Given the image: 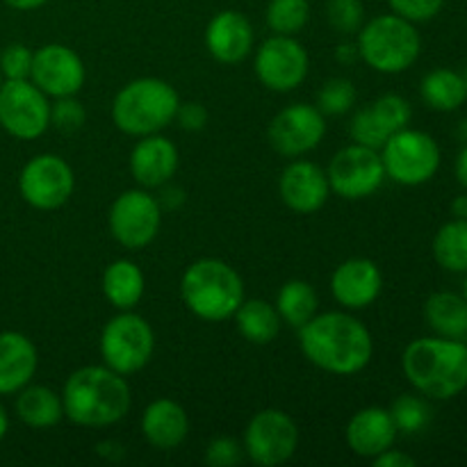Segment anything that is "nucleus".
<instances>
[{
	"label": "nucleus",
	"instance_id": "nucleus-48",
	"mask_svg": "<svg viewBox=\"0 0 467 467\" xmlns=\"http://www.w3.org/2000/svg\"><path fill=\"white\" fill-rule=\"evenodd\" d=\"M7 431H9V415H7V410L0 406V441L7 436Z\"/></svg>",
	"mask_w": 467,
	"mask_h": 467
},
{
	"label": "nucleus",
	"instance_id": "nucleus-6",
	"mask_svg": "<svg viewBox=\"0 0 467 467\" xmlns=\"http://www.w3.org/2000/svg\"><path fill=\"white\" fill-rule=\"evenodd\" d=\"M356 41H358L360 59L369 68L386 76L409 71L422 53V36L415 23L392 12L363 23Z\"/></svg>",
	"mask_w": 467,
	"mask_h": 467
},
{
	"label": "nucleus",
	"instance_id": "nucleus-19",
	"mask_svg": "<svg viewBox=\"0 0 467 467\" xmlns=\"http://www.w3.org/2000/svg\"><path fill=\"white\" fill-rule=\"evenodd\" d=\"M181 164V153L176 144L160 132L140 137L130 153V173L135 182L144 190H160L173 181Z\"/></svg>",
	"mask_w": 467,
	"mask_h": 467
},
{
	"label": "nucleus",
	"instance_id": "nucleus-21",
	"mask_svg": "<svg viewBox=\"0 0 467 467\" xmlns=\"http://www.w3.org/2000/svg\"><path fill=\"white\" fill-rule=\"evenodd\" d=\"M397 436H400V431H397L390 410L381 409V406L360 409L358 413L351 415L345 431L349 450L360 459L369 461L381 454V451L395 447Z\"/></svg>",
	"mask_w": 467,
	"mask_h": 467
},
{
	"label": "nucleus",
	"instance_id": "nucleus-20",
	"mask_svg": "<svg viewBox=\"0 0 467 467\" xmlns=\"http://www.w3.org/2000/svg\"><path fill=\"white\" fill-rule=\"evenodd\" d=\"M254 26L235 9H223L210 18L205 27V48L217 62L240 64L254 50Z\"/></svg>",
	"mask_w": 467,
	"mask_h": 467
},
{
	"label": "nucleus",
	"instance_id": "nucleus-42",
	"mask_svg": "<svg viewBox=\"0 0 467 467\" xmlns=\"http://www.w3.org/2000/svg\"><path fill=\"white\" fill-rule=\"evenodd\" d=\"M372 463L374 467H415V459L406 454V451H400L395 450V447H390V450L374 456Z\"/></svg>",
	"mask_w": 467,
	"mask_h": 467
},
{
	"label": "nucleus",
	"instance_id": "nucleus-16",
	"mask_svg": "<svg viewBox=\"0 0 467 467\" xmlns=\"http://www.w3.org/2000/svg\"><path fill=\"white\" fill-rule=\"evenodd\" d=\"M30 80L48 99L78 96L85 87L87 68L73 48L64 44H46L32 55Z\"/></svg>",
	"mask_w": 467,
	"mask_h": 467
},
{
	"label": "nucleus",
	"instance_id": "nucleus-53",
	"mask_svg": "<svg viewBox=\"0 0 467 467\" xmlns=\"http://www.w3.org/2000/svg\"><path fill=\"white\" fill-rule=\"evenodd\" d=\"M463 342H465V347H467V336H465V337H463Z\"/></svg>",
	"mask_w": 467,
	"mask_h": 467
},
{
	"label": "nucleus",
	"instance_id": "nucleus-13",
	"mask_svg": "<svg viewBox=\"0 0 467 467\" xmlns=\"http://www.w3.org/2000/svg\"><path fill=\"white\" fill-rule=\"evenodd\" d=\"M254 71L260 85L276 94L299 89L310 71L308 50L296 36L272 35L255 48Z\"/></svg>",
	"mask_w": 467,
	"mask_h": 467
},
{
	"label": "nucleus",
	"instance_id": "nucleus-2",
	"mask_svg": "<svg viewBox=\"0 0 467 467\" xmlns=\"http://www.w3.org/2000/svg\"><path fill=\"white\" fill-rule=\"evenodd\" d=\"M64 418L85 429H105L121 422L132 404L126 377L108 365L76 369L62 388Z\"/></svg>",
	"mask_w": 467,
	"mask_h": 467
},
{
	"label": "nucleus",
	"instance_id": "nucleus-31",
	"mask_svg": "<svg viewBox=\"0 0 467 467\" xmlns=\"http://www.w3.org/2000/svg\"><path fill=\"white\" fill-rule=\"evenodd\" d=\"M265 21L274 35L296 36L308 26L310 3L308 0H269Z\"/></svg>",
	"mask_w": 467,
	"mask_h": 467
},
{
	"label": "nucleus",
	"instance_id": "nucleus-41",
	"mask_svg": "<svg viewBox=\"0 0 467 467\" xmlns=\"http://www.w3.org/2000/svg\"><path fill=\"white\" fill-rule=\"evenodd\" d=\"M178 126L187 132H199L208 126V109H205L203 103H196V100H190V103L178 105L176 119Z\"/></svg>",
	"mask_w": 467,
	"mask_h": 467
},
{
	"label": "nucleus",
	"instance_id": "nucleus-29",
	"mask_svg": "<svg viewBox=\"0 0 467 467\" xmlns=\"http://www.w3.org/2000/svg\"><path fill=\"white\" fill-rule=\"evenodd\" d=\"M276 310L281 315V322L299 331L306 322L317 315L319 296L317 290L304 278H292L281 285L276 295Z\"/></svg>",
	"mask_w": 467,
	"mask_h": 467
},
{
	"label": "nucleus",
	"instance_id": "nucleus-1",
	"mask_svg": "<svg viewBox=\"0 0 467 467\" xmlns=\"http://www.w3.org/2000/svg\"><path fill=\"white\" fill-rule=\"evenodd\" d=\"M299 347L308 363L336 377L363 372L374 356L369 328L345 310L315 315L299 328Z\"/></svg>",
	"mask_w": 467,
	"mask_h": 467
},
{
	"label": "nucleus",
	"instance_id": "nucleus-26",
	"mask_svg": "<svg viewBox=\"0 0 467 467\" xmlns=\"http://www.w3.org/2000/svg\"><path fill=\"white\" fill-rule=\"evenodd\" d=\"M424 319L436 336L463 340L467 336V299L456 292H433L424 304Z\"/></svg>",
	"mask_w": 467,
	"mask_h": 467
},
{
	"label": "nucleus",
	"instance_id": "nucleus-52",
	"mask_svg": "<svg viewBox=\"0 0 467 467\" xmlns=\"http://www.w3.org/2000/svg\"><path fill=\"white\" fill-rule=\"evenodd\" d=\"M463 78H465V82H467V64H465V71H463Z\"/></svg>",
	"mask_w": 467,
	"mask_h": 467
},
{
	"label": "nucleus",
	"instance_id": "nucleus-50",
	"mask_svg": "<svg viewBox=\"0 0 467 467\" xmlns=\"http://www.w3.org/2000/svg\"><path fill=\"white\" fill-rule=\"evenodd\" d=\"M463 296L467 299V274H465V283H463Z\"/></svg>",
	"mask_w": 467,
	"mask_h": 467
},
{
	"label": "nucleus",
	"instance_id": "nucleus-43",
	"mask_svg": "<svg viewBox=\"0 0 467 467\" xmlns=\"http://www.w3.org/2000/svg\"><path fill=\"white\" fill-rule=\"evenodd\" d=\"M160 205H162V210H173L178 208V205L185 203V190L182 187H173V185H162L160 187V196H158Z\"/></svg>",
	"mask_w": 467,
	"mask_h": 467
},
{
	"label": "nucleus",
	"instance_id": "nucleus-15",
	"mask_svg": "<svg viewBox=\"0 0 467 467\" xmlns=\"http://www.w3.org/2000/svg\"><path fill=\"white\" fill-rule=\"evenodd\" d=\"M327 135V117L317 105L295 103L272 119L267 137L272 149L283 158H301L322 144Z\"/></svg>",
	"mask_w": 467,
	"mask_h": 467
},
{
	"label": "nucleus",
	"instance_id": "nucleus-37",
	"mask_svg": "<svg viewBox=\"0 0 467 467\" xmlns=\"http://www.w3.org/2000/svg\"><path fill=\"white\" fill-rule=\"evenodd\" d=\"M87 109L76 96H62L50 103V126L59 132H76L85 126Z\"/></svg>",
	"mask_w": 467,
	"mask_h": 467
},
{
	"label": "nucleus",
	"instance_id": "nucleus-44",
	"mask_svg": "<svg viewBox=\"0 0 467 467\" xmlns=\"http://www.w3.org/2000/svg\"><path fill=\"white\" fill-rule=\"evenodd\" d=\"M360 59V48L358 41H340L336 46V62L342 67H354Z\"/></svg>",
	"mask_w": 467,
	"mask_h": 467
},
{
	"label": "nucleus",
	"instance_id": "nucleus-23",
	"mask_svg": "<svg viewBox=\"0 0 467 467\" xmlns=\"http://www.w3.org/2000/svg\"><path fill=\"white\" fill-rule=\"evenodd\" d=\"M36 368L39 354L26 333H0V397L16 395L27 383H32Z\"/></svg>",
	"mask_w": 467,
	"mask_h": 467
},
{
	"label": "nucleus",
	"instance_id": "nucleus-9",
	"mask_svg": "<svg viewBox=\"0 0 467 467\" xmlns=\"http://www.w3.org/2000/svg\"><path fill=\"white\" fill-rule=\"evenodd\" d=\"M108 226L123 249H146L162 226V205L144 187L126 190L109 205Z\"/></svg>",
	"mask_w": 467,
	"mask_h": 467
},
{
	"label": "nucleus",
	"instance_id": "nucleus-24",
	"mask_svg": "<svg viewBox=\"0 0 467 467\" xmlns=\"http://www.w3.org/2000/svg\"><path fill=\"white\" fill-rule=\"evenodd\" d=\"M14 410H16V418L21 420L26 427L36 429V431L53 429L57 427L64 418L62 395L48 386L27 383L23 390L16 392Z\"/></svg>",
	"mask_w": 467,
	"mask_h": 467
},
{
	"label": "nucleus",
	"instance_id": "nucleus-45",
	"mask_svg": "<svg viewBox=\"0 0 467 467\" xmlns=\"http://www.w3.org/2000/svg\"><path fill=\"white\" fill-rule=\"evenodd\" d=\"M454 173H456V181H459L461 187L467 192V146H463V149H461V153L456 155Z\"/></svg>",
	"mask_w": 467,
	"mask_h": 467
},
{
	"label": "nucleus",
	"instance_id": "nucleus-22",
	"mask_svg": "<svg viewBox=\"0 0 467 467\" xmlns=\"http://www.w3.org/2000/svg\"><path fill=\"white\" fill-rule=\"evenodd\" d=\"M140 427L141 436L146 438V442L153 450L171 451L178 450L187 441L190 418H187V410L178 401L162 397V400H153L146 406L144 413H141Z\"/></svg>",
	"mask_w": 467,
	"mask_h": 467
},
{
	"label": "nucleus",
	"instance_id": "nucleus-12",
	"mask_svg": "<svg viewBox=\"0 0 467 467\" xmlns=\"http://www.w3.org/2000/svg\"><path fill=\"white\" fill-rule=\"evenodd\" d=\"M331 194L347 201H360L377 194L386 182L381 153L351 141L349 146L337 150L327 169Z\"/></svg>",
	"mask_w": 467,
	"mask_h": 467
},
{
	"label": "nucleus",
	"instance_id": "nucleus-27",
	"mask_svg": "<svg viewBox=\"0 0 467 467\" xmlns=\"http://www.w3.org/2000/svg\"><path fill=\"white\" fill-rule=\"evenodd\" d=\"M233 317L240 336L251 345H269L281 333V315L276 306L265 299H244Z\"/></svg>",
	"mask_w": 467,
	"mask_h": 467
},
{
	"label": "nucleus",
	"instance_id": "nucleus-7",
	"mask_svg": "<svg viewBox=\"0 0 467 467\" xmlns=\"http://www.w3.org/2000/svg\"><path fill=\"white\" fill-rule=\"evenodd\" d=\"M100 358L114 372L130 377L150 363L155 351V333L141 315L119 310L100 333Z\"/></svg>",
	"mask_w": 467,
	"mask_h": 467
},
{
	"label": "nucleus",
	"instance_id": "nucleus-30",
	"mask_svg": "<svg viewBox=\"0 0 467 467\" xmlns=\"http://www.w3.org/2000/svg\"><path fill=\"white\" fill-rule=\"evenodd\" d=\"M433 258L445 272L467 274V219H451L438 228Z\"/></svg>",
	"mask_w": 467,
	"mask_h": 467
},
{
	"label": "nucleus",
	"instance_id": "nucleus-35",
	"mask_svg": "<svg viewBox=\"0 0 467 467\" xmlns=\"http://www.w3.org/2000/svg\"><path fill=\"white\" fill-rule=\"evenodd\" d=\"M327 16L337 35H358L365 23V5L363 0H328Z\"/></svg>",
	"mask_w": 467,
	"mask_h": 467
},
{
	"label": "nucleus",
	"instance_id": "nucleus-36",
	"mask_svg": "<svg viewBox=\"0 0 467 467\" xmlns=\"http://www.w3.org/2000/svg\"><path fill=\"white\" fill-rule=\"evenodd\" d=\"M349 137L354 144L368 146V149L381 150V146L388 141V132L383 130L381 123L377 121V117L372 114V109L363 108L351 117L349 121Z\"/></svg>",
	"mask_w": 467,
	"mask_h": 467
},
{
	"label": "nucleus",
	"instance_id": "nucleus-3",
	"mask_svg": "<svg viewBox=\"0 0 467 467\" xmlns=\"http://www.w3.org/2000/svg\"><path fill=\"white\" fill-rule=\"evenodd\" d=\"M401 369L427 400H454L467 388V347L451 337H418L401 354Z\"/></svg>",
	"mask_w": 467,
	"mask_h": 467
},
{
	"label": "nucleus",
	"instance_id": "nucleus-38",
	"mask_svg": "<svg viewBox=\"0 0 467 467\" xmlns=\"http://www.w3.org/2000/svg\"><path fill=\"white\" fill-rule=\"evenodd\" d=\"M32 50L26 44H9L0 53V73L5 80H27L32 71Z\"/></svg>",
	"mask_w": 467,
	"mask_h": 467
},
{
	"label": "nucleus",
	"instance_id": "nucleus-8",
	"mask_svg": "<svg viewBox=\"0 0 467 467\" xmlns=\"http://www.w3.org/2000/svg\"><path fill=\"white\" fill-rule=\"evenodd\" d=\"M386 178L404 187H420L431 181L441 169V146L429 132L401 128L381 146Z\"/></svg>",
	"mask_w": 467,
	"mask_h": 467
},
{
	"label": "nucleus",
	"instance_id": "nucleus-39",
	"mask_svg": "<svg viewBox=\"0 0 467 467\" xmlns=\"http://www.w3.org/2000/svg\"><path fill=\"white\" fill-rule=\"evenodd\" d=\"M392 14L410 23H427L442 12L445 0H388Z\"/></svg>",
	"mask_w": 467,
	"mask_h": 467
},
{
	"label": "nucleus",
	"instance_id": "nucleus-14",
	"mask_svg": "<svg viewBox=\"0 0 467 467\" xmlns=\"http://www.w3.org/2000/svg\"><path fill=\"white\" fill-rule=\"evenodd\" d=\"M0 128L21 141L36 140L50 128V100L30 78L3 82Z\"/></svg>",
	"mask_w": 467,
	"mask_h": 467
},
{
	"label": "nucleus",
	"instance_id": "nucleus-25",
	"mask_svg": "<svg viewBox=\"0 0 467 467\" xmlns=\"http://www.w3.org/2000/svg\"><path fill=\"white\" fill-rule=\"evenodd\" d=\"M146 290L144 272L137 263L119 258L103 272V295L117 310H132Z\"/></svg>",
	"mask_w": 467,
	"mask_h": 467
},
{
	"label": "nucleus",
	"instance_id": "nucleus-51",
	"mask_svg": "<svg viewBox=\"0 0 467 467\" xmlns=\"http://www.w3.org/2000/svg\"><path fill=\"white\" fill-rule=\"evenodd\" d=\"M3 82H5V78H3V73H0V87H3Z\"/></svg>",
	"mask_w": 467,
	"mask_h": 467
},
{
	"label": "nucleus",
	"instance_id": "nucleus-33",
	"mask_svg": "<svg viewBox=\"0 0 467 467\" xmlns=\"http://www.w3.org/2000/svg\"><path fill=\"white\" fill-rule=\"evenodd\" d=\"M356 99H358V91H356V85L349 78H331L317 91L315 103H317V109L324 117H342L349 109H354Z\"/></svg>",
	"mask_w": 467,
	"mask_h": 467
},
{
	"label": "nucleus",
	"instance_id": "nucleus-40",
	"mask_svg": "<svg viewBox=\"0 0 467 467\" xmlns=\"http://www.w3.org/2000/svg\"><path fill=\"white\" fill-rule=\"evenodd\" d=\"M244 459V447L235 438H214L205 447V463L210 467H233Z\"/></svg>",
	"mask_w": 467,
	"mask_h": 467
},
{
	"label": "nucleus",
	"instance_id": "nucleus-32",
	"mask_svg": "<svg viewBox=\"0 0 467 467\" xmlns=\"http://www.w3.org/2000/svg\"><path fill=\"white\" fill-rule=\"evenodd\" d=\"M392 420L400 433L413 436V433L424 431L431 422V409L420 395H401L392 401L390 409Z\"/></svg>",
	"mask_w": 467,
	"mask_h": 467
},
{
	"label": "nucleus",
	"instance_id": "nucleus-49",
	"mask_svg": "<svg viewBox=\"0 0 467 467\" xmlns=\"http://www.w3.org/2000/svg\"><path fill=\"white\" fill-rule=\"evenodd\" d=\"M459 135L463 137V140L467 141V117L463 119V121H461V126H459Z\"/></svg>",
	"mask_w": 467,
	"mask_h": 467
},
{
	"label": "nucleus",
	"instance_id": "nucleus-5",
	"mask_svg": "<svg viewBox=\"0 0 467 467\" xmlns=\"http://www.w3.org/2000/svg\"><path fill=\"white\" fill-rule=\"evenodd\" d=\"M181 96L162 78H137L112 100V121L123 135L146 137L164 130L176 119Z\"/></svg>",
	"mask_w": 467,
	"mask_h": 467
},
{
	"label": "nucleus",
	"instance_id": "nucleus-28",
	"mask_svg": "<svg viewBox=\"0 0 467 467\" xmlns=\"http://www.w3.org/2000/svg\"><path fill=\"white\" fill-rule=\"evenodd\" d=\"M420 96L436 112H456L467 100V82L454 68H433L420 82Z\"/></svg>",
	"mask_w": 467,
	"mask_h": 467
},
{
	"label": "nucleus",
	"instance_id": "nucleus-10",
	"mask_svg": "<svg viewBox=\"0 0 467 467\" xmlns=\"http://www.w3.org/2000/svg\"><path fill=\"white\" fill-rule=\"evenodd\" d=\"M242 447L251 463L260 467H278L296 454L299 427L285 410H258L246 424Z\"/></svg>",
	"mask_w": 467,
	"mask_h": 467
},
{
	"label": "nucleus",
	"instance_id": "nucleus-47",
	"mask_svg": "<svg viewBox=\"0 0 467 467\" xmlns=\"http://www.w3.org/2000/svg\"><path fill=\"white\" fill-rule=\"evenodd\" d=\"M451 214L454 219H467V194H459L451 201Z\"/></svg>",
	"mask_w": 467,
	"mask_h": 467
},
{
	"label": "nucleus",
	"instance_id": "nucleus-18",
	"mask_svg": "<svg viewBox=\"0 0 467 467\" xmlns=\"http://www.w3.org/2000/svg\"><path fill=\"white\" fill-rule=\"evenodd\" d=\"M383 274L369 258H349L331 276V295L345 310H365L381 296Z\"/></svg>",
	"mask_w": 467,
	"mask_h": 467
},
{
	"label": "nucleus",
	"instance_id": "nucleus-17",
	"mask_svg": "<svg viewBox=\"0 0 467 467\" xmlns=\"http://www.w3.org/2000/svg\"><path fill=\"white\" fill-rule=\"evenodd\" d=\"M278 194L295 214H315L327 205L331 185L322 167L310 160H295L278 178Z\"/></svg>",
	"mask_w": 467,
	"mask_h": 467
},
{
	"label": "nucleus",
	"instance_id": "nucleus-11",
	"mask_svg": "<svg viewBox=\"0 0 467 467\" xmlns=\"http://www.w3.org/2000/svg\"><path fill=\"white\" fill-rule=\"evenodd\" d=\"M76 190V173L71 164L57 153H39L23 164L18 173V192L35 210H57Z\"/></svg>",
	"mask_w": 467,
	"mask_h": 467
},
{
	"label": "nucleus",
	"instance_id": "nucleus-4",
	"mask_svg": "<svg viewBox=\"0 0 467 467\" xmlns=\"http://www.w3.org/2000/svg\"><path fill=\"white\" fill-rule=\"evenodd\" d=\"M181 296L203 322H226L246 299L242 276L219 258L194 260L181 278Z\"/></svg>",
	"mask_w": 467,
	"mask_h": 467
},
{
	"label": "nucleus",
	"instance_id": "nucleus-34",
	"mask_svg": "<svg viewBox=\"0 0 467 467\" xmlns=\"http://www.w3.org/2000/svg\"><path fill=\"white\" fill-rule=\"evenodd\" d=\"M372 114L377 117V121L381 123L383 130L388 135L401 130V128H409L410 119H413V108H410L409 100L400 94H383L369 105Z\"/></svg>",
	"mask_w": 467,
	"mask_h": 467
},
{
	"label": "nucleus",
	"instance_id": "nucleus-46",
	"mask_svg": "<svg viewBox=\"0 0 467 467\" xmlns=\"http://www.w3.org/2000/svg\"><path fill=\"white\" fill-rule=\"evenodd\" d=\"M7 7L16 9V12H35V9L44 7L46 3H50V0H3Z\"/></svg>",
	"mask_w": 467,
	"mask_h": 467
}]
</instances>
